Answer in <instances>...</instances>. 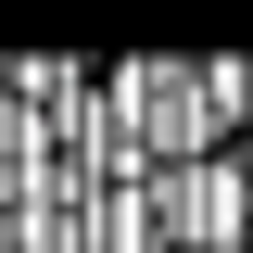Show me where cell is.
I'll list each match as a JSON object with an SVG mask.
<instances>
[{
    "label": "cell",
    "instance_id": "obj_1",
    "mask_svg": "<svg viewBox=\"0 0 253 253\" xmlns=\"http://www.w3.org/2000/svg\"><path fill=\"white\" fill-rule=\"evenodd\" d=\"M241 177H253V139H241Z\"/></svg>",
    "mask_w": 253,
    "mask_h": 253
}]
</instances>
